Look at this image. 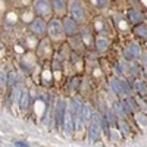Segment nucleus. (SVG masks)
<instances>
[{
	"label": "nucleus",
	"mask_w": 147,
	"mask_h": 147,
	"mask_svg": "<svg viewBox=\"0 0 147 147\" xmlns=\"http://www.w3.org/2000/svg\"><path fill=\"white\" fill-rule=\"evenodd\" d=\"M47 32H49V35H50V38L55 40V41L63 40L65 35H66L65 27H63V22L60 21V19H57V18H55V19H52L50 22H49Z\"/></svg>",
	"instance_id": "obj_1"
},
{
	"label": "nucleus",
	"mask_w": 147,
	"mask_h": 147,
	"mask_svg": "<svg viewBox=\"0 0 147 147\" xmlns=\"http://www.w3.org/2000/svg\"><path fill=\"white\" fill-rule=\"evenodd\" d=\"M68 9H69L71 16L75 21L85 22V19H87V10H85V6L81 0H71Z\"/></svg>",
	"instance_id": "obj_2"
},
{
	"label": "nucleus",
	"mask_w": 147,
	"mask_h": 147,
	"mask_svg": "<svg viewBox=\"0 0 147 147\" xmlns=\"http://www.w3.org/2000/svg\"><path fill=\"white\" fill-rule=\"evenodd\" d=\"M53 5L49 0H34V12L40 18H47L52 15Z\"/></svg>",
	"instance_id": "obj_3"
},
{
	"label": "nucleus",
	"mask_w": 147,
	"mask_h": 147,
	"mask_svg": "<svg viewBox=\"0 0 147 147\" xmlns=\"http://www.w3.org/2000/svg\"><path fill=\"white\" fill-rule=\"evenodd\" d=\"M110 87H112V90L118 94V96H129L131 94V88L129 85L122 81V80H118V78H112L110 80Z\"/></svg>",
	"instance_id": "obj_4"
},
{
	"label": "nucleus",
	"mask_w": 147,
	"mask_h": 147,
	"mask_svg": "<svg viewBox=\"0 0 147 147\" xmlns=\"http://www.w3.org/2000/svg\"><path fill=\"white\" fill-rule=\"evenodd\" d=\"M93 121H91V125H90V140L91 141H96L100 136V128H102V119L97 113H93Z\"/></svg>",
	"instance_id": "obj_5"
},
{
	"label": "nucleus",
	"mask_w": 147,
	"mask_h": 147,
	"mask_svg": "<svg viewBox=\"0 0 147 147\" xmlns=\"http://www.w3.org/2000/svg\"><path fill=\"white\" fill-rule=\"evenodd\" d=\"M30 28H31V32H32L34 35H37V37H43V35L46 34L49 25H46V22L38 16V18H35V19L31 22Z\"/></svg>",
	"instance_id": "obj_6"
},
{
	"label": "nucleus",
	"mask_w": 147,
	"mask_h": 147,
	"mask_svg": "<svg viewBox=\"0 0 147 147\" xmlns=\"http://www.w3.org/2000/svg\"><path fill=\"white\" fill-rule=\"evenodd\" d=\"M63 27H65L66 35H75L78 32V21H75L72 16H69L63 21Z\"/></svg>",
	"instance_id": "obj_7"
},
{
	"label": "nucleus",
	"mask_w": 147,
	"mask_h": 147,
	"mask_svg": "<svg viewBox=\"0 0 147 147\" xmlns=\"http://www.w3.org/2000/svg\"><path fill=\"white\" fill-rule=\"evenodd\" d=\"M65 113H66V103H65V100L60 99L57 102V105H56V122H57V125L63 124Z\"/></svg>",
	"instance_id": "obj_8"
},
{
	"label": "nucleus",
	"mask_w": 147,
	"mask_h": 147,
	"mask_svg": "<svg viewBox=\"0 0 147 147\" xmlns=\"http://www.w3.org/2000/svg\"><path fill=\"white\" fill-rule=\"evenodd\" d=\"M90 118H91L90 106H88L87 103H84V105H82V109H81V112H80V115H78V129H81L82 125H84Z\"/></svg>",
	"instance_id": "obj_9"
},
{
	"label": "nucleus",
	"mask_w": 147,
	"mask_h": 147,
	"mask_svg": "<svg viewBox=\"0 0 147 147\" xmlns=\"http://www.w3.org/2000/svg\"><path fill=\"white\" fill-rule=\"evenodd\" d=\"M140 55H141V49H140V46H138L137 43H131V44L125 49V57L129 59V60L140 57Z\"/></svg>",
	"instance_id": "obj_10"
},
{
	"label": "nucleus",
	"mask_w": 147,
	"mask_h": 147,
	"mask_svg": "<svg viewBox=\"0 0 147 147\" xmlns=\"http://www.w3.org/2000/svg\"><path fill=\"white\" fill-rule=\"evenodd\" d=\"M63 129L66 136H71L74 132V113L71 112V109L66 110L65 113V121H63Z\"/></svg>",
	"instance_id": "obj_11"
},
{
	"label": "nucleus",
	"mask_w": 147,
	"mask_h": 147,
	"mask_svg": "<svg viewBox=\"0 0 147 147\" xmlns=\"http://www.w3.org/2000/svg\"><path fill=\"white\" fill-rule=\"evenodd\" d=\"M96 50L97 52H106L107 49H109V46H110V43H109V40L106 38V37H97L96 38Z\"/></svg>",
	"instance_id": "obj_12"
},
{
	"label": "nucleus",
	"mask_w": 147,
	"mask_h": 147,
	"mask_svg": "<svg viewBox=\"0 0 147 147\" xmlns=\"http://www.w3.org/2000/svg\"><path fill=\"white\" fill-rule=\"evenodd\" d=\"M143 13L141 12H138V10H131L129 13H128V21L131 22V24H134V25H136V24H140L141 21H143Z\"/></svg>",
	"instance_id": "obj_13"
},
{
	"label": "nucleus",
	"mask_w": 147,
	"mask_h": 147,
	"mask_svg": "<svg viewBox=\"0 0 147 147\" xmlns=\"http://www.w3.org/2000/svg\"><path fill=\"white\" fill-rule=\"evenodd\" d=\"M81 109H82V103H81L80 99H72L71 100V112L74 113V116H78Z\"/></svg>",
	"instance_id": "obj_14"
},
{
	"label": "nucleus",
	"mask_w": 147,
	"mask_h": 147,
	"mask_svg": "<svg viewBox=\"0 0 147 147\" xmlns=\"http://www.w3.org/2000/svg\"><path fill=\"white\" fill-rule=\"evenodd\" d=\"M52 5H53V9L57 13H65V10H66L65 0H52Z\"/></svg>",
	"instance_id": "obj_15"
},
{
	"label": "nucleus",
	"mask_w": 147,
	"mask_h": 147,
	"mask_svg": "<svg viewBox=\"0 0 147 147\" xmlns=\"http://www.w3.org/2000/svg\"><path fill=\"white\" fill-rule=\"evenodd\" d=\"M113 109L118 116H125L127 115V109L124 106V102H115L113 103Z\"/></svg>",
	"instance_id": "obj_16"
},
{
	"label": "nucleus",
	"mask_w": 147,
	"mask_h": 147,
	"mask_svg": "<svg viewBox=\"0 0 147 147\" xmlns=\"http://www.w3.org/2000/svg\"><path fill=\"white\" fill-rule=\"evenodd\" d=\"M30 105V94L28 93H22V99H21V109L25 110Z\"/></svg>",
	"instance_id": "obj_17"
},
{
	"label": "nucleus",
	"mask_w": 147,
	"mask_h": 147,
	"mask_svg": "<svg viewBox=\"0 0 147 147\" xmlns=\"http://www.w3.org/2000/svg\"><path fill=\"white\" fill-rule=\"evenodd\" d=\"M136 32H137L138 37H141V38H146V40H147V27L138 25V27L136 28Z\"/></svg>",
	"instance_id": "obj_18"
},
{
	"label": "nucleus",
	"mask_w": 147,
	"mask_h": 147,
	"mask_svg": "<svg viewBox=\"0 0 147 147\" xmlns=\"http://www.w3.org/2000/svg\"><path fill=\"white\" fill-rule=\"evenodd\" d=\"M136 88L140 94H147V85L143 82V81H137L136 82Z\"/></svg>",
	"instance_id": "obj_19"
},
{
	"label": "nucleus",
	"mask_w": 147,
	"mask_h": 147,
	"mask_svg": "<svg viewBox=\"0 0 147 147\" xmlns=\"http://www.w3.org/2000/svg\"><path fill=\"white\" fill-rule=\"evenodd\" d=\"M7 82H9L10 87H13V85L16 84V74H15V72H10V74H9V77H7Z\"/></svg>",
	"instance_id": "obj_20"
},
{
	"label": "nucleus",
	"mask_w": 147,
	"mask_h": 147,
	"mask_svg": "<svg viewBox=\"0 0 147 147\" xmlns=\"http://www.w3.org/2000/svg\"><path fill=\"white\" fill-rule=\"evenodd\" d=\"M93 2L97 7H106L107 6V0H93Z\"/></svg>",
	"instance_id": "obj_21"
},
{
	"label": "nucleus",
	"mask_w": 147,
	"mask_h": 147,
	"mask_svg": "<svg viewBox=\"0 0 147 147\" xmlns=\"http://www.w3.org/2000/svg\"><path fill=\"white\" fill-rule=\"evenodd\" d=\"M102 128L105 129L106 136H109V121H107V119H103V121H102Z\"/></svg>",
	"instance_id": "obj_22"
},
{
	"label": "nucleus",
	"mask_w": 147,
	"mask_h": 147,
	"mask_svg": "<svg viewBox=\"0 0 147 147\" xmlns=\"http://www.w3.org/2000/svg\"><path fill=\"white\" fill-rule=\"evenodd\" d=\"M137 119H138V122H140L141 125H147V118H146V116L138 115V116H137Z\"/></svg>",
	"instance_id": "obj_23"
},
{
	"label": "nucleus",
	"mask_w": 147,
	"mask_h": 147,
	"mask_svg": "<svg viewBox=\"0 0 147 147\" xmlns=\"http://www.w3.org/2000/svg\"><path fill=\"white\" fill-rule=\"evenodd\" d=\"M15 146L16 147H30V144L25 141H15Z\"/></svg>",
	"instance_id": "obj_24"
},
{
	"label": "nucleus",
	"mask_w": 147,
	"mask_h": 147,
	"mask_svg": "<svg viewBox=\"0 0 147 147\" xmlns=\"http://www.w3.org/2000/svg\"><path fill=\"white\" fill-rule=\"evenodd\" d=\"M19 96H21V90H19V88H16V90H15V93H13V100H16V102H18Z\"/></svg>",
	"instance_id": "obj_25"
},
{
	"label": "nucleus",
	"mask_w": 147,
	"mask_h": 147,
	"mask_svg": "<svg viewBox=\"0 0 147 147\" xmlns=\"http://www.w3.org/2000/svg\"><path fill=\"white\" fill-rule=\"evenodd\" d=\"M121 127H122V129H124L125 132H129V128H128V124H125V122H122V124H121Z\"/></svg>",
	"instance_id": "obj_26"
},
{
	"label": "nucleus",
	"mask_w": 147,
	"mask_h": 147,
	"mask_svg": "<svg viewBox=\"0 0 147 147\" xmlns=\"http://www.w3.org/2000/svg\"><path fill=\"white\" fill-rule=\"evenodd\" d=\"M146 19H147V13H146Z\"/></svg>",
	"instance_id": "obj_27"
}]
</instances>
